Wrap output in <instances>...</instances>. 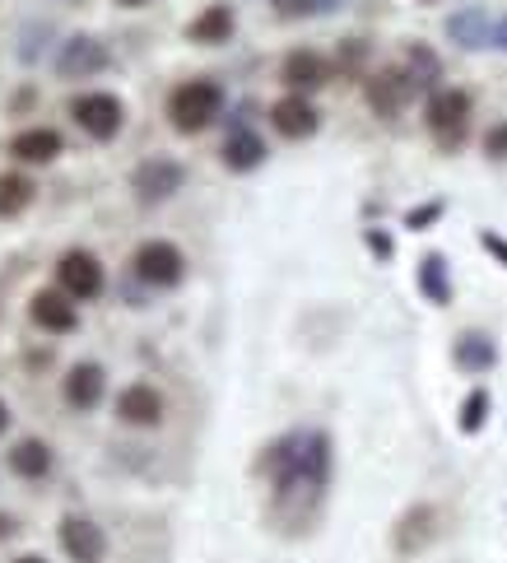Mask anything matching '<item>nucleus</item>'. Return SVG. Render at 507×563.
<instances>
[{
	"instance_id": "1",
	"label": "nucleus",
	"mask_w": 507,
	"mask_h": 563,
	"mask_svg": "<svg viewBox=\"0 0 507 563\" xmlns=\"http://www.w3.org/2000/svg\"><path fill=\"white\" fill-rule=\"evenodd\" d=\"M261 471L271 475L275 512L284 521H308L331 485V438L321 429L284 433L266 448V456H261Z\"/></svg>"
},
{
	"instance_id": "2",
	"label": "nucleus",
	"mask_w": 507,
	"mask_h": 563,
	"mask_svg": "<svg viewBox=\"0 0 507 563\" xmlns=\"http://www.w3.org/2000/svg\"><path fill=\"white\" fill-rule=\"evenodd\" d=\"M219 112H224V89L214 79H187L168 98V117L181 135H200L206 126H214Z\"/></svg>"
},
{
	"instance_id": "3",
	"label": "nucleus",
	"mask_w": 507,
	"mask_h": 563,
	"mask_svg": "<svg viewBox=\"0 0 507 563\" xmlns=\"http://www.w3.org/2000/svg\"><path fill=\"white\" fill-rule=\"evenodd\" d=\"M423 122H429V131L442 150H461L465 131H471V93L465 89H433L429 108H423Z\"/></svg>"
},
{
	"instance_id": "4",
	"label": "nucleus",
	"mask_w": 507,
	"mask_h": 563,
	"mask_svg": "<svg viewBox=\"0 0 507 563\" xmlns=\"http://www.w3.org/2000/svg\"><path fill=\"white\" fill-rule=\"evenodd\" d=\"M135 279L150 289H173L181 285V275H187V256H181L173 243H164V238H150V243H140L135 252Z\"/></svg>"
},
{
	"instance_id": "5",
	"label": "nucleus",
	"mask_w": 507,
	"mask_h": 563,
	"mask_svg": "<svg viewBox=\"0 0 507 563\" xmlns=\"http://www.w3.org/2000/svg\"><path fill=\"white\" fill-rule=\"evenodd\" d=\"M56 279H60V289H66L75 303H89V298H98L108 289L103 261H98L93 252H79V247L56 261Z\"/></svg>"
},
{
	"instance_id": "6",
	"label": "nucleus",
	"mask_w": 507,
	"mask_h": 563,
	"mask_svg": "<svg viewBox=\"0 0 507 563\" xmlns=\"http://www.w3.org/2000/svg\"><path fill=\"white\" fill-rule=\"evenodd\" d=\"M70 117H75V126L85 135L112 140L121 131V122H126V108H121L117 93H79L70 103Z\"/></svg>"
},
{
	"instance_id": "7",
	"label": "nucleus",
	"mask_w": 507,
	"mask_h": 563,
	"mask_svg": "<svg viewBox=\"0 0 507 563\" xmlns=\"http://www.w3.org/2000/svg\"><path fill=\"white\" fill-rule=\"evenodd\" d=\"M181 183H187V168L177 164V158H164V154H154L145 158L135 173H131V187L135 196L145 200V206H158V200H168L181 191Z\"/></svg>"
},
{
	"instance_id": "8",
	"label": "nucleus",
	"mask_w": 507,
	"mask_h": 563,
	"mask_svg": "<svg viewBox=\"0 0 507 563\" xmlns=\"http://www.w3.org/2000/svg\"><path fill=\"white\" fill-rule=\"evenodd\" d=\"M415 93H419L415 79L405 75V70H396V66L368 75V108H373L377 117H400L405 108H410Z\"/></svg>"
},
{
	"instance_id": "9",
	"label": "nucleus",
	"mask_w": 507,
	"mask_h": 563,
	"mask_svg": "<svg viewBox=\"0 0 507 563\" xmlns=\"http://www.w3.org/2000/svg\"><path fill=\"white\" fill-rule=\"evenodd\" d=\"M60 550H66L75 563H103L108 559V536L98 521L70 512L66 521H60Z\"/></svg>"
},
{
	"instance_id": "10",
	"label": "nucleus",
	"mask_w": 507,
	"mask_h": 563,
	"mask_svg": "<svg viewBox=\"0 0 507 563\" xmlns=\"http://www.w3.org/2000/svg\"><path fill=\"white\" fill-rule=\"evenodd\" d=\"M29 317L37 321L43 331L52 335H70L79 327V312H75V298L66 289H37L29 298Z\"/></svg>"
},
{
	"instance_id": "11",
	"label": "nucleus",
	"mask_w": 507,
	"mask_h": 563,
	"mask_svg": "<svg viewBox=\"0 0 507 563\" xmlns=\"http://www.w3.org/2000/svg\"><path fill=\"white\" fill-rule=\"evenodd\" d=\"M108 66H112V56H108V47L98 43V37H70V43L60 47V56H56V75L60 79H89V75L108 70Z\"/></svg>"
},
{
	"instance_id": "12",
	"label": "nucleus",
	"mask_w": 507,
	"mask_h": 563,
	"mask_svg": "<svg viewBox=\"0 0 507 563\" xmlns=\"http://www.w3.org/2000/svg\"><path fill=\"white\" fill-rule=\"evenodd\" d=\"M117 419H126L135 429H154L158 419H164V396H158L150 382H131V387L117 396Z\"/></svg>"
},
{
	"instance_id": "13",
	"label": "nucleus",
	"mask_w": 507,
	"mask_h": 563,
	"mask_svg": "<svg viewBox=\"0 0 507 563\" xmlns=\"http://www.w3.org/2000/svg\"><path fill=\"white\" fill-rule=\"evenodd\" d=\"M271 126H275L284 140H308V135L321 126V117H317V108H312L302 93H289V98H279V103L271 108Z\"/></svg>"
},
{
	"instance_id": "14",
	"label": "nucleus",
	"mask_w": 507,
	"mask_h": 563,
	"mask_svg": "<svg viewBox=\"0 0 507 563\" xmlns=\"http://www.w3.org/2000/svg\"><path fill=\"white\" fill-rule=\"evenodd\" d=\"M279 79H284V85H289L294 93H312V89H321V85L331 79V66H327V56H317V52H308V47H298V52L284 56Z\"/></svg>"
},
{
	"instance_id": "15",
	"label": "nucleus",
	"mask_w": 507,
	"mask_h": 563,
	"mask_svg": "<svg viewBox=\"0 0 507 563\" xmlns=\"http://www.w3.org/2000/svg\"><path fill=\"white\" fill-rule=\"evenodd\" d=\"M103 391H108V373L98 364H75L66 373V406L70 410H98L103 406Z\"/></svg>"
},
{
	"instance_id": "16",
	"label": "nucleus",
	"mask_w": 507,
	"mask_h": 563,
	"mask_svg": "<svg viewBox=\"0 0 507 563\" xmlns=\"http://www.w3.org/2000/svg\"><path fill=\"white\" fill-rule=\"evenodd\" d=\"M266 140H261L252 126H233L229 131V140H224V168H233V173H252V168H261L266 164Z\"/></svg>"
},
{
	"instance_id": "17",
	"label": "nucleus",
	"mask_w": 507,
	"mask_h": 563,
	"mask_svg": "<svg viewBox=\"0 0 507 563\" xmlns=\"http://www.w3.org/2000/svg\"><path fill=\"white\" fill-rule=\"evenodd\" d=\"M448 37L465 52H480V47H494V19L484 10H456L448 19Z\"/></svg>"
},
{
	"instance_id": "18",
	"label": "nucleus",
	"mask_w": 507,
	"mask_h": 563,
	"mask_svg": "<svg viewBox=\"0 0 507 563\" xmlns=\"http://www.w3.org/2000/svg\"><path fill=\"white\" fill-rule=\"evenodd\" d=\"M452 358H456V368H461V373L484 377V373L498 364V345H494V340L484 335V331H465V335H456Z\"/></svg>"
},
{
	"instance_id": "19",
	"label": "nucleus",
	"mask_w": 507,
	"mask_h": 563,
	"mask_svg": "<svg viewBox=\"0 0 507 563\" xmlns=\"http://www.w3.org/2000/svg\"><path fill=\"white\" fill-rule=\"evenodd\" d=\"M10 154L19 158V164H52V158L60 154V135L52 126H29V131H19L10 140Z\"/></svg>"
},
{
	"instance_id": "20",
	"label": "nucleus",
	"mask_w": 507,
	"mask_h": 563,
	"mask_svg": "<svg viewBox=\"0 0 507 563\" xmlns=\"http://www.w3.org/2000/svg\"><path fill=\"white\" fill-rule=\"evenodd\" d=\"M419 294L429 298L433 308L452 303V275H448V256H442V252H429L419 261Z\"/></svg>"
},
{
	"instance_id": "21",
	"label": "nucleus",
	"mask_w": 507,
	"mask_h": 563,
	"mask_svg": "<svg viewBox=\"0 0 507 563\" xmlns=\"http://www.w3.org/2000/svg\"><path fill=\"white\" fill-rule=\"evenodd\" d=\"M10 471L19 479H47L52 475V448H47V442H37V438L14 442V448H10Z\"/></svg>"
},
{
	"instance_id": "22",
	"label": "nucleus",
	"mask_w": 507,
	"mask_h": 563,
	"mask_svg": "<svg viewBox=\"0 0 507 563\" xmlns=\"http://www.w3.org/2000/svg\"><path fill=\"white\" fill-rule=\"evenodd\" d=\"M187 37H191V43H206V47L229 43V37H233V10H229V5H210L206 14L191 19Z\"/></svg>"
},
{
	"instance_id": "23",
	"label": "nucleus",
	"mask_w": 507,
	"mask_h": 563,
	"mask_svg": "<svg viewBox=\"0 0 507 563\" xmlns=\"http://www.w3.org/2000/svg\"><path fill=\"white\" fill-rule=\"evenodd\" d=\"M33 196H37L33 177H24V173H5V177H0V219L24 214V210L33 206Z\"/></svg>"
},
{
	"instance_id": "24",
	"label": "nucleus",
	"mask_w": 507,
	"mask_h": 563,
	"mask_svg": "<svg viewBox=\"0 0 507 563\" xmlns=\"http://www.w3.org/2000/svg\"><path fill=\"white\" fill-rule=\"evenodd\" d=\"M405 75L415 79V89H438V79H442V62L429 52V47H410L405 52Z\"/></svg>"
},
{
	"instance_id": "25",
	"label": "nucleus",
	"mask_w": 507,
	"mask_h": 563,
	"mask_svg": "<svg viewBox=\"0 0 507 563\" xmlns=\"http://www.w3.org/2000/svg\"><path fill=\"white\" fill-rule=\"evenodd\" d=\"M489 406H494V400H489V391H484V387H475L471 396H465V400H461V415H456L461 433H480L484 419H489Z\"/></svg>"
},
{
	"instance_id": "26",
	"label": "nucleus",
	"mask_w": 507,
	"mask_h": 563,
	"mask_svg": "<svg viewBox=\"0 0 507 563\" xmlns=\"http://www.w3.org/2000/svg\"><path fill=\"white\" fill-rule=\"evenodd\" d=\"M279 19H308V14H321L327 0H271Z\"/></svg>"
},
{
	"instance_id": "27",
	"label": "nucleus",
	"mask_w": 507,
	"mask_h": 563,
	"mask_svg": "<svg viewBox=\"0 0 507 563\" xmlns=\"http://www.w3.org/2000/svg\"><path fill=\"white\" fill-rule=\"evenodd\" d=\"M484 154L489 158H507V122H494L484 131Z\"/></svg>"
},
{
	"instance_id": "28",
	"label": "nucleus",
	"mask_w": 507,
	"mask_h": 563,
	"mask_svg": "<svg viewBox=\"0 0 507 563\" xmlns=\"http://www.w3.org/2000/svg\"><path fill=\"white\" fill-rule=\"evenodd\" d=\"M438 214H442V200H433V206H419V210L405 214V229H429Z\"/></svg>"
},
{
	"instance_id": "29",
	"label": "nucleus",
	"mask_w": 507,
	"mask_h": 563,
	"mask_svg": "<svg viewBox=\"0 0 507 563\" xmlns=\"http://www.w3.org/2000/svg\"><path fill=\"white\" fill-rule=\"evenodd\" d=\"M480 247H484V252H489V256H498V261H503V266H507V238H498L494 229H484V233H480Z\"/></svg>"
},
{
	"instance_id": "30",
	"label": "nucleus",
	"mask_w": 507,
	"mask_h": 563,
	"mask_svg": "<svg viewBox=\"0 0 507 563\" xmlns=\"http://www.w3.org/2000/svg\"><path fill=\"white\" fill-rule=\"evenodd\" d=\"M363 238H368V247H373V256H382V261H392V238L387 233H382V229H368V233H363Z\"/></svg>"
},
{
	"instance_id": "31",
	"label": "nucleus",
	"mask_w": 507,
	"mask_h": 563,
	"mask_svg": "<svg viewBox=\"0 0 507 563\" xmlns=\"http://www.w3.org/2000/svg\"><path fill=\"white\" fill-rule=\"evenodd\" d=\"M494 47H498V52H507V14H503V19H494Z\"/></svg>"
},
{
	"instance_id": "32",
	"label": "nucleus",
	"mask_w": 507,
	"mask_h": 563,
	"mask_svg": "<svg viewBox=\"0 0 507 563\" xmlns=\"http://www.w3.org/2000/svg\"><path fill=\"white\" fill-rule=\"evenodd\" d=\"M14 531H19V521H14V517H5V512H0V540H10Z\"/></svg>"
},
{
	"instance_id": "33",
	"label": "nucleus",
	"mask_w": 507,
	"mask_h": 563,
	"mask_svg": "<svg viewBox=\"0 0 507 563\" xmlns=\"http://www.w3.org/2000/svg\"><path fill=\"white\" fill-rule=\"evenodd\" d=\"M5 429H10V406L0 400V433H5Z\"/></svg>"
},
{
	"instance_id": "34",
	"label": "nucleus",
	"mask_w": 507,
	"mask_h": 563,
	"mask_svg": "<svg viewBox=\"0 0 507 563\" xmlns=\"http://www.w3.org/2000/svg\"><path fill=\"white\" fill-rule=\"evenodd\" d=\"M14 563H47V559H37V554H24V559H14Z\"/></svg>"
},
{
	"instance_id": "35",
	"label": "nucleus",
	"mask_w": 507,
	"mask_h": 563,
	"mask_svg": "<svg viewBox=\"0 0 507 563\" xmlns=\"http://www.w3.org/2000/svg\"><path fill=\"white\" fill-rule=\"evenodd\" d=\"M121 5H145V0H121Z\"/></svg>"
},
{
	"instance_id": "36",
	"label": "nucleus",
	"mask_w": 507,
	"mask_h": 563,
	"mask_svg": "<svg viewBox=\"0 0 507 563\" xmlns=\"http://www.w3.org/2000/svg\"><path fill=\"white\" fill-rule=\"evenodd\" d=\"M335 5H340V0H327V10H335Z\"/></svg>"
}]
</instances>
